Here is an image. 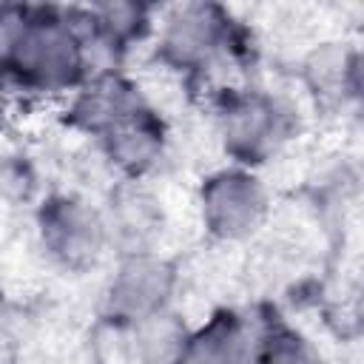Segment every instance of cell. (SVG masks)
<instances>
[{
	"instance_id": "1",
	"label": "cell",
	"mask_w": 364,
	"mask_h": 364,
	"mask_svg": "<svg viewBox=\"0 0 364 364\" xmlns=\"http://www.w3.org/2000/svg\"><path fill=\"white\" fill-rule=\"evenodd\" d=\"M3 63L11 77L37 88L71 85L82 68V43L63 20L23 23L6 43Z\"/></svg>"
},
{
	"instance_id": "2",
	"label": "cell",
	"mask_w": 364,
	"mask_h": 364,
	"mask_svg": "<svg viewBox=\"0 0 364 364\" xmlns=\"http://www.w3.org/2000/svg\"><path fill=\"white\" fill-rule=\"evenodd\" d=\"M173 270L145 253H131L108 287V316L122 324H142L165 310Z\"/></svg>"
},
{
	"instance_id": "3",
	"label": "cell",
	"mask_w": 364,
	"mask_h": 364,
	"mask_svg": "<svg viewBox=\"0 0 364 364\" xmlns=\"http://www.w3.org/2000/svg\"><path fill=\"white\" fill-rule=\"evenodd\" d=\"M264 213L262 185L245 171H222L202 188V219L210 233L236 239L250 233Z\"/></svg>"
},
{
	"instance_id": "4",
	"label": "cell",
	"mask_w": 364,
	"mask_h": 364,
	"mask_svg": "<svg viewBox=\"0 0 364 364\" xmlns=\"http://www.w3.org/2000/svg\"><path fill=\"white\" fill-rule=\"evenodd\" d=\"M40 230H43V242L48 253L71 267L94 262L105 239L102 219L85 202L71 199V196L51 199L43 208Z\"/></svg>"
},
{
	"instance_id": "5",
	"label": "cell",
	"mask_w": 364,
	"mask_h": 364,
	"mask_svg": "<svg viewBox=\"0 0 364 364\" xmlns=\"http://www.w3.org/2000/svg\"><path fill=\"white\" fill-rule=\"evenodd\" d=\"M282 111L270 97H242L233 105H228L225 117V139L230 154H236L242 162H259L267 156L279 139H284L282 128Z\"/></svg>"
},
{
	"instance_id": "6",
	"label": "cell",
	"mask_w": 364,
	"mask_h": 364,
	"mask_svg": "<svg viewBox=\"0 0 364 364\" xmlns=\"http://www.w3.org/2000/svg\"><path fill=\"white\" fill-rule=\"evenodd\" d=\"M225 17L213 6H188L165 28L162 51L176 65H202L225 43Z\"/></svg>"
},
{
	"instance_id": "7",
	"label": "cell",
	"mask_w": 364,
	"mask_h": 364,
	"mask_svg": "<svg viewBox=\"0 0 364 364\" xmlns=\"http://www.w3.org/2000/svg\"><path fill=\"white\" fill-rule=\"evenodd\" d=\"M102 134L111 159L128 173H142L162 151V122L142 108V102L111 122Z\"/></svg>"
},
{
	"instance_id": "8",
	"label": "cell",
	"mask_w": 364,
	"mask_h": 364,
	"mask_svg": "<svg viewBox=\"0 0 364 364\" xmlns=\"http://www.w3.org/2000/svg\"><path fill=\"white\" fill-rule=\"evenodd\" d=\"M250 355L245 321L233 310H219L188 341V364H247Z\"/></svg>"
},
{
	"instance_id": "9",
	"label": "cell",
	"mask_w": 364,
	"mask_h": 364,
	"mask_svg": "<svg viewBox=\"0 0 364 364\" xmlns=\"http://www.w3.org/2000/svg\"><path fill=\"white\" fill-rule=\"evenodd\" d=\"M139 327V355L142 364H188V330L176 316L165 310L145 318Z\"/></svg>"
},
{
	"instance_id": "10",
	"label": "cell",
	"mask_w": 364,
	"mask_h": 364,
	"mask_svg": "<svg viewBox=\"0 0 364 364\" xmlns=\"http://www.w3.org/2000/svg\"><path fill=\"white\" fill-rule=\"evenodd\" d=\"M250 358L253 364H321L318 355L310 350V344L290 330L270 333L259 347V353Z\"/></svg>"
}]
</instances>
